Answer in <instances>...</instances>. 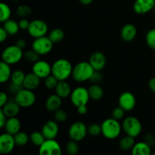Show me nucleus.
<instances>
[{"label":"nucleus","instance_id":"1","mask_svg":"<svg viewBox=\"0 0 155 155\" xmlns=\"http://www.w3.org/2000/svg\"><path fill=\"white\" fill-rule=\"evenodd\" d=\"M73 66L71 62L65 58H59L51 65V74L59 81L67 80L72 76Z\"/></svg>","mask_w":155,"mask_h":155},{"label":"nucleus","instance_id":"2","mask_svg":"<svg viewBox=\"0 0 155 155\" xmlns=\"http://www.w3.org/2000/svg\"><path fill=\"white\" fill-rule=\"evenodd\" d=\"M101 126V134L105 139L109 140H113L119 137L123 130L120 121L113 117L104 120Z\"/></svg>","mask_w":155,"mask_h":155},{"label":"nucleus","instance_id":"3","mask_svg":"<svg viewBox=\"0 0 155 155\" xmlns=\"http://www.w3.org/2000/svg\"><path fill=\"white\" fill-rule=\"evenodd\" d=\"M95 70L89 61H81L74 67L72 77L75 81L83 83L90 80Z\"/></svg>","mask_w":155,"mask_h":155},{"label":"nucleus","instance_id":"4","mask_svg":"<svg viewBox=\"0 0 155 155\" xmlns=\"http://www.w3.org/2000/svg\"><path fill=\"white\" fill-rule=\"evenodd\" d=\"M122 129L126 135L136 138L142 133V125L140 120L136 117L129 116L123 120Z\"/></svg>","mask_w":155,"mask_h":155},{"label":"nucleus","instance_id":"5","mask_svg":"<svg viewBox=\"0 0 155 155\" xmlns=\"http://www.w3.org/2000/svg\"><path fill=\"white\" fill-rule=\"evenodd\" d=\"M24 54L22 48H19L18 45H9L3 50L2 59L8 64L13 65L21 61L24 57Z\"/></svg>","mask_w":155,"mask_h":155},{"label":"nucleus","instance_id":"6","mask_svg":"<svg viewBox=\"0 0 155 155\" xmlns=\"http://www.w3.org/2000/svg\"><path fill=\"white\" fill-rule=\"evenodd\" d=\"M15 101L21 107L28 108L32 107L36 101V97L33 90L24 88L16 95H15Z\"/></svg>","mask_w":155,"mask_h":155},{"label":"nucleus","instance_id":"7","mask_svg":"<svg viewBox=\"0 0 155 155\" xmlns=\"http://www.w3.org/2000/svg\"><path fill=\"white\" fill-rule=\"evenodd\" d=\"M70 98H71V103L76 107L81 105H87L90 99L88 89L83 86H78L75 88L71 92Z\"/></svg>","mask_w":155,"mask_h":155},{"label":"nucleus","instance_id":"8","mask_svg":"<svg viewBox=\"0 0 155 155\" xmlns=\"http://www.w3.org/2000/svg\"><path fill=\"white\" fill-rule=\"evenodd\" d=\"M53 42L48 36H44L36 38L32 43V48L39 55H45L51 52L53 48Z\"/></svg>","mask_w":155,"mask_h":155},{"label":"nucleus","instance_id":"9","mask_svg":"<svg viewBox=\"0 0 155 155\" xmlns=\"http://www.w3.org/2000/svg\"><path fill=\"white\" fill-rule=\"evenodd\" d=\"M88 134V127L84 123L77 121L71 124L68 130V136L71 140L80 142L86 138Z\"/></svg>","mask_w":155,"mask_h":155},{"label":"nucleus","instance_id":"10","mask_svg":"<svg viewBox=\"0 0 155 155\" xmlns=\"http://www.w3.org/2000/svg\"><path fill=\"white\" fill-rule=\"evenodd\" d=\"M48 27L46 22L41 19H35L30 21V27L27 32L29 35L34 39L46 36L48 33Z\"/></svg>","mask_w":155,"mask_h":155},{"label":"nucleus","instance_id":"11","mask_svg":"<svg viewBox=\"0 0 155 155\" xmlns=\"http://www.w3.org/2000/svg\"><path fill=\"white\" fill-rule=\"evenodd\" d=\"M61 147L55 139H45V142L39 147L40 155H61Z\"/></svg>","mask_w":155,"mask_h":155},{"label":"nucleus","instance_id":"12","mask_svg":"<svg viewBox=\"0 0 155 155\" xmlns=\"http://www.w3.org/2000/svg\"><path fill=\"white\" fill-rule=\"evenodd\" d=\"M16 143L13 135L5 133L0 136V153L2 154H8L15 148Z\"/></svg>","mask_w":155,"mask_h":155},{"label":"nucleus","instance_id":"13","mask_svg":"<svg viewBox=\"0 0 155 155\" xmlns=\"http://www.w3.org/2000/svg\"><path fill=\"white\" fill-rule=\"evenodd\" d=\"M32 72L40 79H45L51 74V65L46 61L38 60L35 62L32 68Z\"/></svg>","mask_w":155,"mask_h":155},{"label":"nucleus","instance_id":"14","mask_svg":"<svg viewBox=\"0 0 155 155\" xmlns=\"http://www.w3.org/2000/svg\"><path fill=\"white\" fill-rule=\"evenodd\" d=\"M120 107L124 108L126 111H130L136 107V99L135 95L130 92H124L120 94L118 98Z\"/></svg>","mask_w":155,"mask_h":155},{"label":"nucleus","instance_id":"15","mask_svg":"<svg viewBox=\"0 0 155 155\" xmlns=\"http://www.w3.org/2000/svg\"><path fill=\"white\" fill-rule=\"evenodd\" d=\"M45 139H56L59 133V126L56 120H48L42 126V130Z\"/></svg>","mask_w":155,"mask_h":155},{"label":"nucleus","instance_id":"16","mask_svg":"<svg viewBox=\"0 0 155 155\" xmlns=\"http://www.w3.org/2000/svg\"><path fill=\"white\" fill-rule=\"evenodd\" d=\"M155 0H136L133 4V10L138 15H144L154 9Z\"/></svg>","mask_w":155,"mask_h":155},{"label":"nucleus","instance_id":"17","mask_svg":"<svg viewBox=\"0 0 155 155\" xmlns=\"http://www.w3.org/2000/svg\"><path fill=\"white\" fill-rule=\"evenodd\" d=\"M89 62L91 64L95 71H101L105 67L107 60L106 57L101 51H95L89 57Z\"/></svg>","mask_w":155,"mask_h":155},{"label":"nucleus","instance_id":"18","mask_svg":"<svg viewBox=\"0 0 155 155\" xmlns=\"http://www.w3.org/2000/svg\"><path fill=\"white\" fill-rule=\"evenodd\" d=\"M137 35V28L133 24H127L122 27L120 31V36L123 40L130 42L135 39Z\"/></svg>","mask_w":155,"mask_h":155},{"label":"nucleus","instance_id":"19","mask_svg":"<svg viewBox=\"0 0 155 155\" xmlns=\"http://www.w3.org/2000/svg\"><path fill=\"white\" fill-rule=\"evenodd\" d=\"M21 107L19 104L15 101H10L9 100L4 106L1 107V110L5 114V116L8 117H17V115L19 114Z\"/></svg>","mask_w":155,"mask_h":155},{"label":"nucleus","instance_id":"20","mask_svg":"<svg viewBox=\"0 0 155 155\" xmlns=\"http://www.w3.org/2000/svg\"><path fill=\"white\" fill-rule=\"evenodd\" d=\"M40 80L41 79L33 72L29 73V74H26L25 79L23 83V86L25 89L33 91L39 86Z\"/></svg>","mask_w":155,"mask_h":155},{"label":"nucleus","instance_id":"21","mask_svg":"<svg viewBox=\"0 0 155 155\" xmlns=\"http://www.w3.org/2000/svg\"><path fill=\"white\" fill-rule=\"evenodd\" d=\"M5 130L6 133H8L12 135H15L18 132L21 131V123L17 117H8L5 125Z\"/></svg>","mask_w":155,"mask_h":155},{"label":"nucleus","instance_id":"22","mask_svg":"<svg viewBox=\"0 0 155 155\" xmlns=\"http://www.w3.org/2000/svg\"><path fill=\"white\" fill-rule=\"evenodd\" d=\"M62 98L60 96L55 95H51L47 98L45 101V108L49 112H54L61 108L62 104Z\"/></svg>","mask_w":155,"mask_h":155},{"label":"nucleus","instance_id":"23","mask_svg":"<svg viewBox=\"0 0 155 155\" xmlns=\"http://www.w3.org/2000/svg\"><path fill=\"white\" fill-rule=\"evenodd\" d=\"M54 89H55V94H57L61 98H66L68 97H70L71 92H72L71 86L69 83H67L66 80L59 81Z\"/></svg>","mask_w":155,"mask_h":155},{"label":"nucleus","instance_id":"24","mask_svg":"<svg viewBox=\"0 0 155 155\" xmlns=\"http://www.w3.org/2000/svg\"><path fill=\"white\" fill-rule=\"evenodd\" d=\"M131 153L133 155H150L151 154V147L145 141L139 142L135 144Z\"/></svg>","mask_w":155,"mask_h":155},{"label":"nucleus","instance_id":"25","mask_svg":"<svg viewBox=\"0 0 155 155\" xmlns=\"http://www.w3.org/2000/svg\"><path fill=\"white\" fill-rule=\"evenodd\" d=\"M12 74L11 65L2 61L0 62V83H5L11 80Z\"/></svg>","mask_w":155,"mask_h":155},{"label":"nucleus","instance_id":"26","mask_svg":"<svg viewBox=\"0 0 155 155\" xmlns=\"http://www.w3.org/2000/svg\"><path fill=\"white\" fill-rule=\"evenodd\" d=\"M88 91H89L90 98H92L94 101H99L104 96V90H103L102 87L98 84L92 83L88 88Z\"/></svg>","mask_w":155,"mask_h":155},{"label":"nucleus","instance_id":"27","mask_svg":"<svg viewBox=\"0 0 155 155\" xmlns=\"http://www.w3.org/2000/svg\"><path fill=\"white\" fill-rule=\"evenodd\" d=\"M3 27L10 36H15L21 30L18 22L12 19H8V21H5L3 23Z\"/></svg>","mask_w":155,"mask_h":155},{"label":"nucleus","instance_id":"28","mask_svg":"<svg viewBox=\"0 0 155 155\" xmlns=\"http://www.w3.org/2000/svg\"><path fill=\"white\" fill-rule=\"evenodd\" d=\"M136 144L135 142V138L127 135L126 136L123 137L119 142V147L123 151H131L133 149V146Z\"/></svg>","mask_w":155,"mask_h":155},{"label":"nucleus","instance_id":"29","mask_svg":"<svg viewBox=\"0 0 155 155\" xmlns=\"http://www.w3.org/2000/svg\"><path fill=\"white\" fill-rule=\"evenodd\" d=\"M48 37L53 43H59L64 38V32L61 28L53 29L48 34Z\"/></svg>","mask_w":155,"mask_h":155},{"label":"nucleus","instance_id":"30","mask_svg":"<svg viewBox=\"0 0 155 155\" xmlns=\"http://www.w3.org/2000/svg\"><path fill=\"white\" fill-rule=\"evenodd\" d=\"M11 15H12V10L8 5L5 2L0 3V21L4 23L5 21L10 19Z\"/></svg>","mask_w":155,"mask_h":155},{"label":"nucleus","instance_id":"31","mask_svg":"<svg viewBox=\"0 0 155 155\" xmlns=\"http://www.w3.org/2000/svg\"><path fill=\"white\" fill-rule=\"evenodd\" d=\"M30 139L31 143L35 146L39 147L45 140V136H43L42 132L34 131L31 133L30 136Z\"/></svg>","mask_w":155,"mask_h":155},{"label":"nucleus","instance_id":"32","mask_svg":"<svg viewBox=\"0 0 155 155\" xmlns=\"http://www.w3.org/2000/svg\"><path fill=\"white\" fill-rule=\"evenodd\" d=\"M14 137H15L16 145H18V146H24L28 143L29 140H30V137L28 136V135L21 131L14 135Z\"/></svg>","mask_w":155,"mask_h":155},{"label":"nucleus","instance_id":"33","mask_svg":"<svg viewBox=\"0 0 155 155\" xmlns=\"http://www.w3.org/2000/svg\"><path fill=\"white\" fill-rule=\"evenodd\" d=\"M26 74L21 70H16L14 71L11 77V82L18 85H23Z\"/></svg>","mask_w":155,"mask_h":155},{"label":"nucleus","instance_id":"34","mask_svg":"<svg viewBox=\"0 0 155 155\" xmlns=\"http://www.w3.org/2000/svg\"><path fill=\"white\" fill-rule=\"evenodd\" d=\"M16 14L20 18H27L32 14V9L27 5H21L17 8Z\"/></svg>","mask_w":155,"mask_h":155},{"label":"nucleus","instance_id":"35","mask_svg":"<svg viewBox=\"0 0 155 155\" xmlns=\"http://www.w3.org/2000/svg\"><path fill=\"white\" fill-rule=\"evenodd\" d=\"M65 149H66V151L68 152V154L76 155L78 154L79 151H80V147L77 144V142L71 139V141H69L67 143L66 146H65Z\"/></svg>","mask_w":155,"mask_h":155},{"label":"nucleus","instance_id":"36","mask_svg":"<svg viewBox=\"0 0 155 155\" xmlns=\"http://www.w3.org/2000/svg\"><path fill=\"white\" fill-rule=\"evenodd\" d=\"M45 80V82H44V84H45V86L48 89H55L56 86L58 83L59 80L54 77V75L51 74L48 77H47L46 78L44 79Z\"/></svg>","mask_w":155,"mask_h":155},{"label":"nucleus","instance_id":"37","mask_svg":"<svg viewBox=\"0 0 155 155\" xmlns=\"http://www.w3.org/2000/svg\"><path fill=\"white\" fill-rule=\"evenodd\" d=\"M145 40L148 46L151 49L155 50V28L151 29L147 33Z\"/></svg>","mask_w":155,"mask_h":155},{"label":"nucleus","instance_id":"38","mask_svg":"<svg viewBox=\"0 0 155 155\" xmlns=\"http://www.w3.org/2000/svg\"><path fill=\"white\" fill-rule=\"evenodd\" d=\"M68 112L64 109H58L54 112V120L58 123H64L68 120Z\"/></svg>","mask_w":155,"mask_h":155},{"label":"nucleus","instance_id":"39","mask_svg":"<svg viewBox=\"0 0 155 155\" xmlns=\"http://www.w3.org/2000/svg\"><path fill=\"white\" fill-rule=\"evenodd\" d=\"M88 134L92 137H96L101 134V126L98 124H92L88 127Z\"/></svg>","mask_w":155,"mask_h":155},{"label":"nucleus","instance_id":"40","mask_svg":"<svg viewBox=\"0 0 155 155\" xmlns=\"http://www.w3.org/2000/svg\"><path fill=\"white\" fill-rule=\"evenodd\" d=\"M39 56L40 55L38 53H36L33 48L31 50H27L24 54V57L26 60L30 62H33V63L39 60Z\"/></svg>","mask_w":155,"mask_h":155},{"label":"nucleus","instance_id":"41","mask_svg":"<svg viewBox=\"0 0 155 155\" xmlns=\"http://www.w3.org/2000/svg\"><path fill=\"white\" fill-rule=\"evenodd\" d=\"M125 111L126 110L121 107H120V106L117 107H115L113 110V111H112V117L120 121L124 117Z\"/></svg>","mask_w":155,"mask_h":155},{"label":"nucleus","instance_id":"42","mask_svg":"<svg viewBox=\"0 0 155 155\" xmlns=\"http://www.w3.org/2000/svg\"><path fill=\"white\" fill-rule=\"evenodd\" d=\"M103 80V75L101 74V71H95V72L92 74V77L89 80V81L93 84H98L101 80Z\"/></svg>","mask_w":155,"mask_h":155},{"label":"nucleus","instance_id":"43","mask_svg":"<svg viewBox=\"0 0 155 155\" xmlns=\"http://www.w3.org/2000/svg\"><path fill=\"white\" fill-rule=\"evenodd\" d=\"M22 89H24V86L23 85H18L15 84V83H13L11 82L10 85L8 86V90L11 93L14 94V95H16L18 92L21 90Z\"/></svg>","mask_w":155,"mask_h":155},{"label":"nucleus","instance_id":"44","mask_svg":"<svg viewBox=\"0 0 155 155\" xmlns=\"http://www.w3.org/2000/svg\"><path fill=\"white\" fill-rule=\"evenodd\" d=\"M144 141L152 148L155 145V136L153 133H147L144 136Z\"/></svg>","mask_w":155,"mask_h":155},{"label":"nucleus","instance_id":"45","mask_svg":"<svg viewBox=\"0 0 155 155\" xmlns=\"http://www.w3.org/2000/svg\"><path fill=\"white\" fill-rule=\"evenodd\" d=\"M30 22L27 19V18H21L19 21H18V24H19L20 29L22 30H27L29 27H30Z\"/></svg>","mask_w":155,"mask_h":155},{"label":"nucleus","instance_id":"46","mask_svg":"<svg viewBox=\"0 0 155 155\" xmlns=\"http://www.w3.org/2000/svg\"><path fill=\"white\" fill-rule=\"evenodd\" d=\"M8 101L9 99L7 94L4 92H2L0 93V107H2V106H4Z\"/></svg>","mask_w":155,"mask_h":155},{"label":"nucleus","instance_id":"47","mask_svg":"<svg viewBox=\"0 0 155 155\" xmlns=\"http://www.w3.org/2000/svg\"><path fill=\"white\" fill-rule=\"evenodd\" d=\"M8 33H7L5 30L4 29V27H1L0 28V39H1V42H3L6 40V39L8 38Z\"/></svg>","mask_w":155,"mask_h":155},{"label":"nucleus","instance_id":"48","mask_svg":"<svg viewBox=\"0 0 155 155\" xmlns=\"http://www.w3.org/2000/svg\"><path fill=\"white\" fill-rule=\"evenodd\" d=\"M7 120L8 117L5 116V114L0 110V127L1 128H4Z\"/></svg>","mask_w":155,"mask_h":155},{"label":"nucleus","instance_id":"49","mask_svg":"<svg viewBox=\"0 0 155 155\" xmlns=\"http://www.w3.org/2000/svg\"><path fill=\"white\" fill-rule=\"evenodd\" d=\"M77 112H78L79 114L85 115L87 114L88 107L86 105H81V106H79V107H77Z\"/></svg>","mask_w":155,"mask_h":155},{"label":"nucleus","instance_id":"50","mask_svg":"<svg viewBox=\"0 0 155 155\" xmlns=\"http://www.w3.org/2000/svg\"><path fill=\"white\" fill-rule=\"evenodd\" d=\"M15 45H18L19 48H22V49H24V48L26 47V45H27V42H26L25 39H18V40L16 41V42H15Z\"/></svg>","mask_w":155,"mask_h":155},{"label":"nucleus","instance_id":"51","mask_svg":"<svg viewBox=\"0 0 155 155\" xmlns=\"http://www.w3.org/2000/svg\"><path fill=\"white\" fill-rule=\"evenodd\" d=\"M148 87H149L150 90L155 93V77L150 79L149 82H148Z\"/></svg>","mask_w":155,"mask_h":155},{"label":"nucleus","instance_id":"52","mask_svg":"<svg viewBox=\"0 0 155 155\" xmlns=\"http://www.w3.org/2000/svg\"><path fill=\"white\" fill-rule=\"evenodd\" d=\"M79 1L83 5H89L93 2V0H79Z\"/></svg>","mask_w":155,"mask_h":155},{"label":"nucleus","instance_id":"53","mask_svg":"<svg viewBox=\"0 0 155 155\" xmlns=\"http://www.w3.org/2000/svg\"><path fill=\"white\" fill-rule=\"evenodd\" d=\"M154 10L155 11V5H154Z\"/></svg>","mask_w":155,"mask_h":155},{"label":"nucleus","instance_id":"54","mask_svg":"<svg viewBox=\"0 0 155 155\" xmlns=\"http://www.w3.org/2000/svg\"><path fill=\"white\" fill-rule=\"evenodd\" d=\"M153 155H155V152H154V153H153Z\"/></svg>","mask_w":155,"mask_h":155},{"label":"nucleus","instance_id":"55","mask_svg":"<svg viewBox=\"0 0 155 155\" xmlns=\"http://www.w3.org/2000/svg\"><path fill=\"white\" fill-rule=\"evenodd\" d=\"M13 1H18V0H13Z\"/></svg>","mask_w":155,"mask_h":155}]
</instances>
